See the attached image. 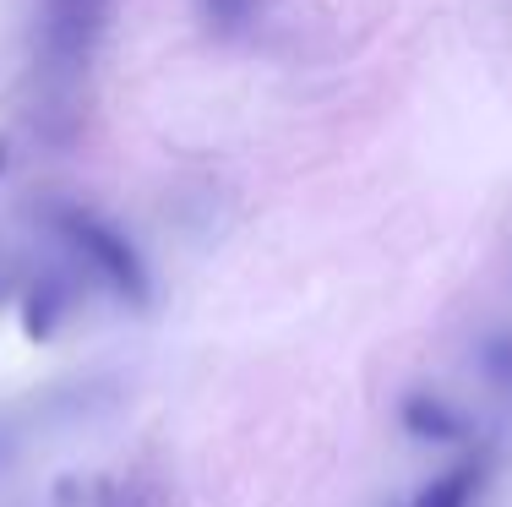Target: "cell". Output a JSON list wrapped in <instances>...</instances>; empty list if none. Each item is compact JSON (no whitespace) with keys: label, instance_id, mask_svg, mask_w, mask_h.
<instances>
[{"label":"cell","instance_id":"6da1fadb","mask_svg":"<svg viewBox=\"0 0 512 507\" xmlns=\"http://www.w3.org/2000/svg\"><path fill=\"white\" fill-rule=\"evenodd\" d=\"M60 229H66V240L93 262V273H99L115 295H126L131 306H148V273H142L137 251L126 246L120 229H109L104 219H93V213H60Z\"/></svg>","mask_w":512,"mask_h":507},{"label":"cell","instance_id":"7a4b0ae2","mask_svg":"<svg viewBox=\"0 0 512 507\" xmlns=\"http://www.w3.org/2000/svg\"><path fill=\"white\" fill-rule=\"evenodd\" d=\"M104 17H109V0H44V55L55 66H82L93 55L104 33Z\"/></svg>","mask_w":512,"mask_h":507},{"label":"cell","instance_id":"3957f363","mask_svg":"<svg viewBox=\"0 0 512 507\" xmlns=\"http://www.w3.org/2000/svg\"><path fill=\"white\" fill-rule=\"evenodd\" d=\"M398 415H404V426L414 431V437H431V442H458L463 437V420L447 404H436V398L414 393V398H404V409H398Z\"/></svg>","mask_w":512,"mask_h":507},{"label":"cell","instance_id":"277c9868","mask_svg":"<svg viewBox=\"0 0 512 507\" xmlns=\"http://www.w3.org/2000/svg\"><path fill=\"white\" fill-rule=\"evenodd\" d=\"M60 311H66V289H60L55 279H39V289H33L28 306H22V333L28 338H55Z\"/></svg>","mask_w":512,"mask_h":507},{"label":"cell","instance_id":"5b68a950","mask_svg":"<svg viewBox=\"0 0 512 507\" xmlns=\"http://www.w3.org/2000/svg\"><path fill=\"white\" fill-rule=\"evenodd\" d=\"M474 486H480V469H474V464H458V469H447L442 480H431V486L414 497V507H469Z\"/></svg>","mask_w":512,"mask_h":507},{"label":"cell","instance_id":"8992f818","mask_svg":"<svg viewBox=\"0 0 512 507\" xmlns=\"http://www.w3.org/2000/svg\"><path fill=\"white\" fill-rule=\"evenodd\" d=\"M202 22L218 39H240L256 22V0H202Z\"/></svg>","mask_w":512,"mask_h":507},{"label":"cell","instance_id":"52a82bcc","mask_svg":"<svg viewBox=\"0 0 512 507\" xmlns=\"http://www.w3.org/2000/svg\"><path fill=\"white\" fill-rule=\"evenodd\" d=\"M0 169H6V142H0Z\"/></svg>","mask_w":512,"mask_h":507}]
</instances>
